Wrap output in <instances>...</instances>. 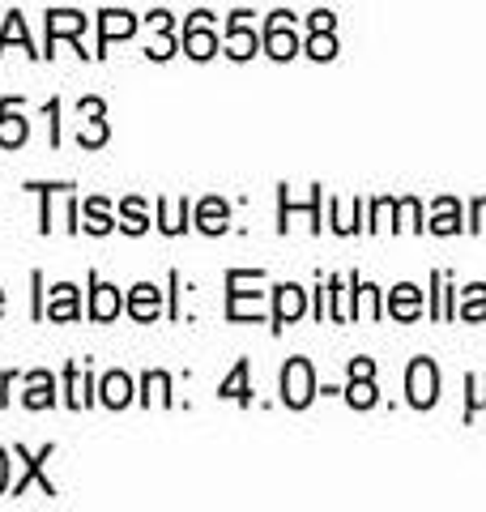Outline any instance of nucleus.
I'll return each mask as SVG.
<instances>
[{
  "instance_id": "f257e3e1",
  "label": "nucleus",
  "mask_w": 486,
  "mask_h": 512,
  "mask_svg": "<svg viewBox=\"0 0 486 512\" xmlns=\"http://www.w3.org/2000/svg\"><path fill=\"white\" fill-rule=\"evenodd\" d=\"M282 393L290 406H307L312 402V367H307V359H295L282 372Z\"/></svg>"
},
{
  "instance_id": "f03ea898",
  "label": "nucleus",
  "mask_w": 486,
  "mask_h": 512,
  "mask_svg": "<svg viewBox=\"0 0 486 512\" xmlns=\"http://www.w3.org/2000/svg\"><path fill=\"white\" fill-rule=\"evenodd\" d=\"M410 402L414 406H431L435 402V372H431L427 359H418L410 367Z\"/></svg>"
},
{
  "instance_id": "7ed1b4c3",
  "label": "nucleus",
  "mask_w": 486,
  "mask_h": 512,
  "mask_svg": "<svg viewBox=\"0 0 486 512\" xmlns=\"http://www.w3.org/2000/svg\"><path fill=\"white\" fill-rule=\"evenodd\" d=\"M299 308H303V299H299V291H295V286H282V312H278V320H282V325H286V320H290V312H295V316H299Z\"/></svg>"
},
{
  "instance_id": "20e7f679",
  "label": "nucleus",
  "mask_w": 486,
  "mask_h": 512,
  "mask_svg": "<svg viewBox=\"0 0 486 512\" xmlns=\"http://www.w3.org/2000/svg\"><path fill=\"white\" fill-rule=\"evenodd\" d=\"M154 308V286H137V295H133V312L137 316H150Z\"/></svg>"
},
{
  "instance_id": "39448f33",
  "label": "nucleus",
  "mask_w": 486,
  "mask_h": 512,
  "mask_svg": "<svg viewBox=\"0 0 486 512\" xmlns=\"http://www.w3.org/2000/svg\"><path fill=\"white\" fill-rule=\"evenodd\" d=\"M107 402H111V406L128 402V380H120V376H111V380H107Z\"/></svg>"
},
{
  "instance_id": "423d86ee",
  "label": "nucleus",
  "mask_w": 486,
  "mask_h": 512,
  "mask_svg": "<svg viewBox=\"0 0 486 512\" xmlns=\"http://www.w3.org/2000/svg\"><path fill=\"white\" fill-rule=\"evenodd\" d=\"M60 291V303H52V316H73V286H56Z\"/></svg>"
},
{
  "instance_id": "0eeeda50",
  "label": "nucleus",
  "mask_w": 486,
  "mask_h": 512,
  "mask_svg": "<svg viewBox=\"0 0 486 512\" xmlns=\"http://www.w3.org/2000/svg\"><path fill=\"white\" fill-rule=\"evenodd\" d=\"M116 291H111V286H99V303H94V312H99V316H111V312H116Z\"/></svg>"
},
{
  "instance_id": "6e6552de",
  "label": "nucleus",
  "mask_w": 486,
  "mask_h": 512,
  "mask_svg": "<svg viewBox=\"0 0 486 512\" xmlns=\"http://www.w3.org/2000/svg\"><path fill=\"white\" fill-rule=\"evenodd\" d=\"M243 372H248V367L239 363V372H235V380L231 384H222V397L231 393V397H239V402H248V389H243Z\"/></svg>"
},
{
  "instance_id": "1a4fd4ad",
  "label": "nucleus",
  "mask_w": 486,
  "mask_h": 512,
  "mask_svg": "<svg viewBox=\"0 0 486 512\" xmlns=\"http://www.w3.org/2000/svg\"><path fill=\"white\" fill-rule=\"evenodd\" d=\"M5 470H9V461H5V453H0V491H5Z\"/></svg>"
}]
</instances>
